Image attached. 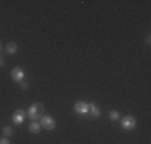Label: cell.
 Segmentation results:
<instances>
[{"label":"cell","instance_id":"11","mask_svg":"<svg viewBox=\"0 0 151 144\" xmlns=\"http://www.w3.org/2000/svg\"><path fill=\"white\" fill-rule=\"evenodd\" d=\"M3 135H5V138H10V136L13 135V128L12 127H5L3 128Z\"/></svg>","mask_w":151,"mask_h":144},{"label":"cell","instance_id":"3","mask_svg":"<svg viewBox=\"0 0 151 144\" xmlns=\"http://www.w3.org/2000/svg\"><path fill=\"white\" fill-rule=\"evenodd\" d=\"M55 118L50 117V115H44V117H40V127L44 130H48V131H52L53 128H55Z\"/></svg>","mask_w":151,"mask_h":144},{"label":"cell","instance_id":"12","mask_svg":"<svg viewBox=\"0 0 151 144\" xmlns=\"http://www.w3.org/2000/svg\"><path fill=\"white\" fill-rule=\"evenodd\" d=\"M29 88V83L27 82H21V90H27Z\"/></svg>","mask_w":151,"mask_h":144},{"label":"cell","instance_id":"2","mask_svg":"<svg viewBox=\"0 0 151 144\" xmlns=\"http://www.w3.org/2000/svg\"><path fill=\"white\" fill-rule=\"evenodd\" d=\"M121 127L124 130H127V131H130V130H134L137 127V120L135 117H132V115H127V117L121 118Z\"/></svg>","mask_w":151,"mask_h":144},{"label":"cell","instance_id":"13","mask_svg":"<svg viewBox=\"0 0 151 144\" xmlns=\"http://www.w3.org/2000/svg\"><path fill=\"white\" fill-rule=\"evenodd\" d=\"M0 144H10V139H8V138H3V139H0Z\"/></svg>","mask_w":151,"mask_h":144},{"label":"cell","instance_id":"1","mask_svg":"<svg viewBox=\"0 0 151 144\" xmlns=\"http://www.w3.org/2000/svg\"><path fill=\"white\" fill-rule=\"evenodd\" d=\"M26 114H27V117H29L31 120H37V118H40V117L45 115V107H44L42 103H35L29 107V110H27Z\"/></svg>","mask_w":151,"mask_h":144},{"label":"cell","instance_id":"4","mask_svg":"<svg viewBox=\"0 0 151 144\" xmlns=\"http://www.w3.org/2000/svg\"><path fill=\"white\" fill-rule=\"evenodd\" d=\"M26 117H27L26 110H23V109H16L15 112H13V115H12V120H13V123L21 125L24 120H26Z\"/></svg>","mask_w":151,"mask_h":144},{"label":"cell","instance_id":"15","mask_svg":"<svg viewBox=\"0 0 151 144\" xmlns=\"http://www.w3.org/2000/svg\"><path fill=\"white\" fill-rule=\"evenodd\" d=\"M2 48H3V46H2V43H0V51H2Z\"/></svg>","mask_w":151,"mask_h":144},{"label":"cell","instance_id":"9","mask_svg":"<svg viewBox=\"0 0 151 144\" xmlns=\"http://www.w3.org/2000/svg\"><path fill=\"white\" fill-rule=\"evenodd\" d=\"M88 112H92V117H93V118H98V117H100V109H98V107H96L93 103L90 104V110H88Z\"/></svg>","mask_w":151,"mask_h":144},{"label":"cell","instance_id":"10","mask_svg":"<svg viewBox=\"0 0 151 144\" xmlns=\"http://www.w3.org/2000/svg\"><path fill=\"white\" fill-rule=\"evenodd\" d=\"M109 120L117 122V120H119V112H117V110H111V112H109Z\"/></svg>","mask_w":151,"mask_h":144},{"label":"cell","instance_id":"7","mask_svg":"<svg viewBox=\"0 0 151 144\" xmlns=\"http://www.w3.org/2000/svg\"><path fill=\"white\" fill-rule=\"evenodd\" d=\"M5 51L8 53V55H16V51H18V45H16V42H8V43H6Z\"/></svg>","mask_w":151,"mask_h":144},{"label":"cell","instance_id":"6","mask_svg":"<svg viewBox=\"0 0 151 144\" xmlns=\"http://www.w3.org/2000/svg\"><path fill=\"white\" fill-rule=\"evenodd\" d=\"M12 78L15 82H19L21 83V82L24 80V71L21 69V67H15V69L12 71Z\"/></svg>","mask_w":151,"mask_h":144},{"label":"cell","instance_id":"8","mask_svg":"<svg viewBox=\"0 0 151 144\" xmlns=\"http://www.w3.org/2000/svg\"><path fill=\"white\" fill-rule=\"evenodd\" d=\"M40 130H42V127H40V123H39L37 120H32L29 123V131L31 133H34V135H35V133H39Z\"/></svg>","mask_w":151,"mask_h":144},{"label":"cell","instance_id":"14","mask_svg":"<svg viewBox=\"0 0 151 144\" xmlns=\"http://www.w3.org/2000/svg\"><path fill=\"white\" fill-rule=\"evenodd\" d=\"M3 66H5V59H3L2 56H0V67H3Z\"/></svg>","mask_w":151,"mask_h":144},{"label":"cell","instance_id":"5","mask_svg":"<svg viewBox=\"0 0 151 144\" xmlns=\"http://www.w3.org/2000/svg\"><path fill=\"white\" fill-rule=\"evenodd\" d=\"M74 110H76L77 114L85 115L88 110H90V104L84 103V101H77V103H76V106H74Z\"/></svg>","mask_w":151,"mask_h":144}]
</instances>
